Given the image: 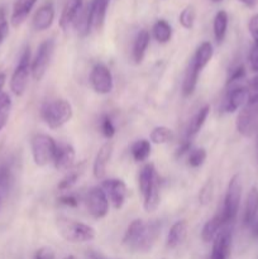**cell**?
<instances>
[{
  "label": "cell",
  "mask_w": 258,
  "mask_h": 259,
  "mask_svg": "<svg viewBox=\"0 0 258 259\" xmlns=\"http://www.w3.org/2000/svg\"><path fill=\"white\" fill-rule=\"evenodd\" d=\"M72 105L65 99L48 101L42 105L40 116L48 128L58 129L67 124L72 119Z\"/></svg>",
  "instance_id": "6da1fadb"
},
{
  "label": "cell",
  "mask_w": 258,
  "mask_h": 259,
  "mask_svg": "<svg viewBox=\"0 0 258 259\" xmlns=\"http://www.w3.org/2000/svg\"><path fill=\"white\" fill-rule=\"evenodd\" d=\"M58 233L68 243H88L95 239L96 232L93 227L68 218H58L56 222Z\"/></svg>",
  "instance_id": "7a4b0ae2"
},
{
  "label": "cell",
  "mask_w": 258,
  "mask_h": 259,
  "mask_svg": "<svg viewBox=\"0 0 258 259\" xmlns=\"http://www.w3.org/2000/svg\"><path fill=\"white\" fill-rule=\"evenodd\" d=\"M242 179H240L239 175H234L228 184L224 205H223V210L220 212L225 224L233 223L237 218L238 211H239L240 200H242Z\"/></svg>",
  "instance_id": "3957f363"
},
{
  "label": "cell",
  "mask_w": 258,
  "mask_h": 259,
  "mask_svg": "<svg viewBox=\"0 0 258 259\" xmlns=\"http://www.w3.org/2000/svg\"><path fill=\"white\" fill-rule=\"evenodd\" d=\"M57 143L48 134H35L30 141L33 161L38 167H45L53 162L57 152Z\"/></svg>",
  "instance_id": "277c9868"
},
{
  "label": "cell",
  "mask_w": 258,
  "mask_h": 259,
  "mask_svg": "<svg viewBox=\"0 0 258 259\" xmlns=\"http://www.w3.org/2000/svg\"><path fill=\"white\" fill-rule=\"evenodd\" d=\"M258 128V95L250 94L247 104L239 111L237 118V129L242 136L250 137Z\"/></svg>",
  "instance_id": "5b68a950"
},
{
  "label": "cell",
  "mask_w": 258,
  "mask_h": 259,
  "mask_svg": "<svg viewBox=\"0 0 258 259\" xmlns=\"http://www.w3.org/2000/svg\"><path fill=\"white\" fill-rule=\"evenodd\" d=\"M30 48L29 46L23 50L22 55H20L19 62H18L17 67H15L14 72H13L12 78H10V90L15 96H23L28 86V78H29L30 72Z\"/></svg>",
  "instance_id": "8992f818"
},
{
  "label": "cell",
  "mask_w": 258,
  "mask_h": 259,
  "mask_svg": "<svg viewBox=\"0 0 258 259\" xmlns=\"http://www.w3.org/2000/svg\"><path fill=\"white\" fill-rule=\"evenodd\" d=\"M55 52V40L52 38L43 40L38 47L35 57L33 58L32 65H30V72L34 80L40 81L43 76L47 72V68L50 67L51 60Z\"/></svg>",
  "instance_id": "52a82bcc"
},
{
  "label": "cell",
  "mask_w": 258,
  "mask_h": 259,
  "mask_svg": "<svg viewBox=\"0 0 258 259\" xmlns=\"http://www.w3.org/2000/svg\"><path fill=\"white\" fill-rule=\"evenodd\" d=\"M109 199L101 187H91L86 195V206L89 212L95 219H103L109 212Z\"/></svg>",
  "instance_id": "ba28073f"
},
{
  "label": "cell",
  "mask_w": 258,
  "mask_h": 259,
  "mask_svg": "<svg viewBox=\"0 0 258 259\" xmlns=\"http://www.w3.org/2000/svg\"><path fill=\"white\" fill-rule=\"evenodd\" d=\"M90 83L94 91L100 95L111 93L114 88L113 75L104 63H96L90 72Z\"/></svg>",
  "instance_id": "9c48e42d"
},
{
  "label": "cell",
  "mask_w": 258,
  "mask_h": 259,
  "mask_svg": "<svg viewBox=\"0 0 258 259\" xmlns=\"http://www.w3.org/2000/svg\"><path fill=\"white\" fill-rule=\"evenodd\" d=\"M101 189L105 191L109 202L113 205L114 209H121L125 204L126 196H128V189L123 180L120 179H109L103 181Z\"/></svg>",
  "instance_id": "30bf717a"
},
{
  "label": "cell",
  "mask_w": 258,
  "mask_h": 259,
  "mask_svg": "<svg viewBox=\"0 0 258 259\" xmlns=\"http://www.w3.org/2000/svg\"><path fill=\"white\" fill-rule=\"evenodd\" d=\"M249 96V88H247V86H235L228 93L223 109H224L225 113H235L247 104Z\"/></svg>",
  "instance_id": "8fae6325"
},
{
  "label": "cell",
  "mask_w": 258,
  "mask_h": 259,
  "mask_svg": "<svg viewBox=\"0 0 258 259\" xmlns=\"http://www.w3.org/2000/svg\"><path fill=\"white\" fill-rule=\"evenodd\" d=\"M230 252H232V232L227 228H223L212 240L210 259H229Z\"/></svg>",
  "instance_id": "7c38bea8"
},
{
  "label": "cell",
  "mask_w": 258,
  "mask_h": 259,
  "mask_svg": "<svg viewBox=\"0 0 258 259\" xmlns=\"http://www.w3.org/2000/svg\"><path fill=\"white\" fill-rule=\"evenodd\" d=\"M144 230H146V223L142 219H136L129 224L125 234L123 237V244L131 250L138 252L139 245L143 239Z\"/></svg>",
  "instance_id": "4fadbf2b"
},
{
  "label": "cell",
  "mask_w": 258,
  "mask_h": 259,
  "mask_svg": "<svg viewBox=\"0 0 258 259\" xmlns=\"http://www.w3.org/2000/svg\"><path fill=\"white\" fill-rule=\"evenodd\" d=\"M53 20H55V5L52 2H46L33 15L32 27L37 32H45L51 28Z\"/></svg>",
  "instance_id": "5bb4252c"
},
{
  "label": "cell",
  "mask_w": 258,
  "mask_h": 259,
  "mask_svg": "<svg viewBox=\"0 0 258 259\" xmlns=\"http://www.w3.org/2000/svg\"><path fill=\"white\" fill-rule=\"evenodd\" d=\"M109 4H110V0H93L90 3L88 10L91 29L99 30L103 28Z\"/></svg>",
  "instance_id": "9a60e30c"
},
{
  "label": "cell",
  "mask_w": 258,
  "mask_h": 259,
  "mask_svg": "<svg viewBox=\"0 0 258 259\" xmlns=\"http://www.w3.org/2000/svg\"><path fill=\"white\" fill-rule=\"evenodd\" d=\"M75 158L76 152L71 144H63V146L57 147V152H56L55 159H53V164L57 171L67 172L75 166Z\"/></svg>",
  "instance_id": "2e32d148"
},
{
  "label": "cell",
  "mask_w": 258,
  "mask_h": 259,
  "mask_svg": "<svg viewBox=\"0 0 258 259\" xmlns=\"http://www.w3.org/2000/svg\"><path fill=\"white\" fill-rule=\"evenodd\" d=\"M111 154H113V143L106 142L100 147L93 164L94 176L98 180H103L105 177L106 167H108L109 161H110Z\"/></svg>",
  "instance_id": "e0dca14e"
},
{
  "label": "cell",
  "mask_w": 258,
  "mask_h": 259,
  "mask_svg": "<svg viewBox=\"0 0 258 259\" xmlns=\"http://www.w3.org/2000/svg\"><path fill=\"white\" fill-rule=\"evenodd\" d=\"M82 0H68L63 7L62 13L60 17V27L62 30H67L71 25L75 24L78 14L82 10Z\"/></svg>",
  "instance_id": "ac0fdd59"
},
{
  "label": "cell",
  "mask_w": 258,
  "mask_h": 259,
  "mask_svg": "<svg viewBox=\"0 0 258 259\" xmlns=\"http://www.w3.org/2000/svg\"><path fill=\"white\" fill-rule=\"evenodd\" d=\"M258 214V187L253 186L248 191L247 199H245L244 212H243V222L245 225H253L257 219Z\"/></svg>",
  "instance_id": "d6986e66"
},
{
  "label": "cell",
  "mask_w": 258,
  "mask_h": 259,
  "mask_svg": "<svg viewBox=\"0 0 258 259\" xmlns=\"http://www.w3.org/2000/svg\"><path fill=\"white\" fill-rule=\"evenodd\" d=\"M35 3H37V0H15L14 7H13L12 18H10L13 27H19L27 19L28 15L32 12L33 7L35 5Z\"/></svg>",
  "instance_id": "ffe728a7"
},
{
  "label": "cell",
  "mask_w": 258,
  "mask_h": 259,
  "mask_svg": "<svg viewBox=\"0 0 258 259\" xmlns=\"http://www.w3.org/2000/svg\"><path fill=\"white\" fill-rule=\"evenodd\" d=\"M187 228H189V225H187L186 220H180V222L175 223L169 229L168 235H167V248L175 249L179 245H181L187 237Z\"/></svg>",
  "instance_id": "44dd1931"
},
{
  "label": "cell",
  "mask_w": 258,
  "mask_h": 259,
  "mask_svg": "<svg viewBox=\"0 0 258 259\" xmlns=\"http://www.w3.org/2000/svg\"><path fill=\"white\" fill-rule=\"evenodd\" d=\"M225 223L224 219H223L222 214L215 215L214 218H211L210 220H207L205 223V225L202 227L201 230V239L204 243H212V240L215 239L218 234L220 233V230L224 228Z\"/></svg>",
  "instance_id": "7402d4cb"
},
{
  "label": "cell",
  "mask_w": 258,
  "mask_h": 259,
  "mask_svg": "<svg viewBox=\"0 0 258 259\" xmlns=\"http://www.w3.org/2000/svg\"><path fill=\"white\" fill-rule=\"evenodd\" d=\"M159 234H161V225L158 222L153 220V222L146 224V230H144L143 239H142L141 245H139L138 252H148L152 249L156 240L158 239Z\"/></svg>",
  "instance_id": "603a6c76"
},
{
  "label": "cell",
  "mask_w": 258,
  "mask_h": 259,
  "mask_svg": "<svg viewBox=\"0 0 258 259\" xmlns=\"http://www.w3.org/2000/svg\"><path fill=\"white\" fill-rule=\"evenodd\" d=\"M200 73H201V71L196 67V65L192 61H190L186 73H185L184 82H182V95L185 98H189V96H191L194 94Z\"/></svg>",
  "instance_id": "cb8c5ba5"
},
{
  "label": "cell",
  "mask_w": 258,
  "mask_h": 259,
  "mask_svg": "<svg viewBox=\"0 0 258 259\" xmlns=\"http://www.w3.org/2000/svg\"><path fill=\"white\" fill-rule=\"evenodd\" d=\"M158 179L156 174V168H154L153 163H147L143 168L141 169V174H139L138 179V185H139V191H141L142 196H146L148 194V191L151 190V187L153 186V184L156 182V180Z\"/></svg>",
  "instance_id": "d4e9b609"
},
{
  "label": "cell",
  "mask_w": 258,
  "mask_h": 259,
  "mask_svg": "<svg viewBox=\"0 0 258 259\" xmlns=\"http://www.w3.org/2000/svg\"><path fill=\"white\" fill-rule=\"evenodd\" d=\"M149 40H151V35H149L148 30L142 29L137 34L133 45V60L136 63H141L143 61L147 50H148Z\"/></svg>",
  "instance_id": "484cf974"
},
{
  "label": "cell",
  "mask_w": 258,
  "mask_h": 259,
  "mask_svg": "<svg viewBox=\"0 0 258 259\" xmlns=\"http://www.w3.org/2000/svg\"><path fill=\"white\" fill-rule=\"evenodd\" d=\"M212 55H214V50H212V46L210 42H202L201 45L197 47L196 52H195L194 57L191 58L192 62L196 65V67L200 71L204 70L207 66V63L211 61Z\"/></svg>",
  "instance_id": "4316f807"
},
{
  "label": "cell",
  "mask_w": 258,
  "mask_h": 259,
  "mask_svg": "<svg viewBox=\"0 0 258 259\" xmlns=\"http://www.w3.org/2000/svg\"><path fill=\"white\" fill-rule=\"evenodd\" d=\"M85 164H86V162L82 161V162H80L78 164H75V166H73L70 171H67L66 176L63 177V179L60 181V184H58V186H57L58 190H60V191H66V190H70L71 187H72L73 185L78 181V179H80L81 175H82L83 169H85Z\"/></svg>",
  "instance_id": "83f0119b"
},
{
  "label": "cell",
  "mask_w": 258,
  "mask_h": 259,
  "mask_svg": "<svg viewBox=\"0 0 258 259\" xmlns=\"http://www.w3.org/2000/svg\"><path fill=\"white\" fill-rule=\"evenodd\" d=\"M228 22H229L228 13L225 12V10H219V12L217 13V15H215L214 23H212L214 37H215V40H217L218 45L223 43L225 35H227Z\"/></svg>",
  "instance_id": "f1b7e54d"
},
{
  "label": "cell",
  "mask_w": 258,
  "mask_h": 259,
  "mask_svg": "<svg viewBox=\"0 0 258 259\" xmlns=\"http://www.w3.org/2000/svg\"><path fill=\"white\" fill-rule=\"evenodd\" d=\"M151 141H147V139H139L134 142L131 147V154L136 162L147 161L151 156Z\"/></svg>",
  "instance_id": "f546056e"
},
{
  "label": "cell",
  "mask_w": 258,
  "mask_h": 259,
  "mask_svg": "<svg viewBox=\"0 0 258 259\" xmlns=\"http://www.w3.org/2000/svg\"><path fill=\"white\" fill-rule=\"evenodd\" d=\"M209 113H210V106L205 105L202 106L201 109H199V111L192 116V119L190 120V124H189V129H187V136H189V138H191V137L196 136V134L199 133L200 129L202 128V125H204L205 121H206L207 116H209Z\"/></svg>",
  "instance_id": "4dcf8cb0"
},
{
  "label": "cell",
  "mask_w": 258,
  "mask_h": 259,
  "mask_svg": "<svg viewBox=\"0 0 258 259\" xmlns=\"http://www.w3.org/2000/svg\"><path fill=\"white\" fill-rule=\"evenodd\" d=\"M143 207L147 212H154L159 206L161 202V195H159V180L157 179L153 186L148 191V194L143 197Z\"/></svg>",
  "instance_id": "1f68e13d"
},
{
  "label": "cell",
  "mask_w": 258,
  "mask_h": 259,
  "mask_svg": "<svg viewBox=\"0 0 258 259\" xmlns=\"http://www.w3.org/2000/svg\"><path fill=\"white\" fill-rule=\"evenodd\" d=\"M153 37L158 43H167L169 42L172 37V28L169 23L164 19H159L154 23L153 25Z\"/></svg>",
  "instance_id": "d6a6232c"
},
{
  "label": "cell",
  "mask_w": 258,
  "mask_h": 259,
  "mask_svg": "<svg viewBox=\"0 0 258 259\" xmlns=\"http://www.w3.org/2000/svg\"><path fill=\"white\" fill-rule=\"evenodd\" d=\"M174 138H175L174 132H172L169 128H167V126H163V125L153 128V131H152L151 134H149L151 143H154V144H166L168 143V142L174 141Z\"/></svg>",
  "instance_id": "836d02e7"
},
{
  "label": "cell",
  "mask_w": 258,
  "mask_h": 259,
  "mask_svg": "<svg viewBox=\"0 0 258 259\" xmlns=\"http://www.w3.org/2000/svg\"><path fill=\"white\" fill-rule=\"evenodd\" d=\"M12 111V99L8 94L0 96V132L5 128Z\"/></svg>",
  "instance_id": "e575fe53"
},
{
  "label": "cell",
  "mask_w": 258,
  "mask_h": 259,
  "mask_svg": "<svg viewBox=\"0 0 258 259\" xmlns=\"http://www.w3.org/2000/svg\"><path fill=\"white\" fill-rule=\"evenodd\" d=\"M195 19H196V9H195L194 5L189 4L187 7H185L182 9V12L180 13V24L185 28V29H191L195 24Z\"/></svg>",
  "instance_id": "d590c367"
},
{
  "label": "cell",
  "mask_w": 258,
  "mask_h": 259,
  "mask_svg": "<svg viewBox=\"0 0 258 259\" xmlns=\"http://www.w3.org/2000/svg\"><path fill=\"white\" fill-rule=\"evenodd\" d=\"M205 159H206V151L205 148H196L192 149L189 153V158H187V164L192 168H197L204 164Z\"/></svg>",
  "instance_id": "8d00e7d4"
},
{
  "label": "cell",
  "mask_w": 258,
  "mask_h": 259,
  "mask_svg": "<svg viewBox=\"0 0 258 259\" xmlns=\"http://www.w3.org/2000/svg\"><path fill=\"white\" fill-rule=\"evenodd\" d=\"M212 197H214V184H212L211 180L206 182L204 186L201 187L199 192V201L201 205H207L212 201Z\"/></svg>",
  "instance_id": "74e56055"
},
{
  "label": "cell",
  "mask_w": 258,
  "mask_h": 259,
  "mask_svg": "<svg viewBox=\"0 0 258 259\" xmlns=\"http://www.w3.org/2000/svg\"><path fill=\"white\" fill-rule=\"evenodd\" d=\"M100 129H101V133L105 138L111 139L114 136H115V126H114L113 120L109 115H104L101 118L100 121Z\"/></svg>",
  "instance_id": "f35d334b"
},
{
  "label": "cell",
  "mask_w": 258,
  "mask_h": 259,
  "mask_svg": "<svg viewBox=\"0 0 258 259\" xmlns=\"http://www.w3.org/2000/svg\"><path fill=\"white\" fill-rule=\"evenodd\" d=\"M10 184H12V174H10L9 167L3 166L0 168V190L5 196L10 189Z\"/></svg>",
  "instance_id": "ab89813d"
},
{
  "label": "cell",
  "mask_w": 258,
  "mask_h": 259,
  "mask_svg": "<svg viewBox=\"0 0 258 259\" xmlns=\"http://www.w3.org/2000/svg\"><path fill=\"white\" fill-rule=\"evenodd\" d=\"M8 34H9V23H8L5 9L2 7L0 8V46L7 39Z\"/></svg>",
  "instance_id": "60d3db41"
},
{
  "label": "cell",
  "mask_w": 258,
  "mask_h": 259,
  "mask_svg": "<svg viewBox=\"0 0 258 259\" xmlns=\"http://www.w3.org/2000/svg\"><path fill=\"white\" fill-rule=\"evenodd\" d=\"M245 77V68L244 66H238V67H235L234 70L232 71V73H230L229 78H228L227 81V85L228 86H233L235 85L237 82H239V81L244 80Z\"/></svg>",
  "instance_id": "b9f144b4"
},
{
  "label": "cell",
  "mask_w": 258,
  "mask_h": 259,
  "mask_svg": "<svg viewBox=\"0 0 258 259\" xmlns=\"http://www.w3.org/2000/svg\"><path fill=\"white\" fill-rule=\"evenodd\" d=\"M249 63L250 68L255 73V78H258V40H254L249 51Z\"/></svg>",
  "instance_id": "7bdbcfd3"
},
{
  "label": "cell",
  "mask_w": 258,
  "mask_h": 259,
  "mask_svg": "<svg viewBox=\"0 0 258 259\" xmlns=\"http://www.w3.org/2000/svg\"><path fill=\"white\" fill-rule=\"evenodd\" d=\"M55 250L51 247H42L35 252L33 259H55Z\"/></svg>",
  "instance_id": "ee69618b"
},
{
  "label": "cell",
  "mask_w": 258,
  "mask_h": 259,
  "mask_svg": "<svg viewBox=\"0 0 258 259\" xmlns=\"http://www.w3.org/2000/svg\"><path fill=\"white\" fill-rule=\"evenodd\" d=\"M60 204L65 205V206H70V207H76L78 205V200L75 195L72 194H65L62 196L58 197L57 200Z\"/></svg>",
  "instance_id": "f6af8a7d"
},
{
  "label": "cell",
  "mask_w": 258,
  "mask_h": 259,
  "mask_svg": "<svg viewBox=\"0 0 258 259\" xmlns=\"http://www.w3.org/2000/svg\"><path fill=\"white\" fill-rule=\"evenodd\" d=\"M248 29H249V33L252 34L253 39L258 40V14H254L249 19V23H248Z\"/></svg>",
  "instance_id": "bcb514c9"
},
{
  "label": "cell",
  "mask_w": 258,
  "mask_h": 259,
  "mask_svg": "<svg viewBox=\"0 0 258 259\" xmlns=\"http://www.w3.org/2000/svg\"><path fill=\"white\" fill-rule=\"evenodd\" d=\"M190 149H191V141H190V138L185 139V141L181 142V144L179 146V148H177L176 151V158H181L184 154H186L187 152L190 153Z\"/></svg>",
  "instance_id": "7dc6e473"
},
{
  "label": "cell",
  "mask_w": 258,
  "mask_h": 259,
  "mask_svg": "<svg viewBox=\"0 0 258 259\" xmlns=\"http://www.w3.org/2000/svg\"><path fill=\"white\" fill-rule=\"evenodd\" d=\"M239 2L248 8H254L258 5V0H239Z\"/></svg>",
  "instance_id": "c3c4849f"
},
{
  "label": "cell",
  "mask_w": 258,
  "mask_h": 259,
  "mask_svg": "<svg viewBox=\"0 0 258 259\" xmlns=\"http://www.w3.org/2000/svg\"><path fill=\"white\" fill-rule=\"evenodd\" d=\"M90 258L91 259H110V258L105 257V255L100 254V253H98V252H91L90 253Z\"/></svg>",
  "instance_id": "681fc988"
},
{
  "label": "cell",
  "mask_w": 258,
  "mask_h": 259,
  "mask_svg": "<svg viewBox=\"0 0 258 259\" xmlns=\"http://www.w3.org/2000/svg\"><path fill=\"white\" fill-rule=\"evenodd\" d=\"M5 80H7V76H5V73H0V93H2L3 88H4L5 85Z\"/></svg>",
  "instance_id": "f907efd6"
},
{
  "label": "cell",
  "mask_w": 258,
  "mask_h": 259,
  "mask_svg": "<svg viewBox=\"0 0 258 259\" xmlns=\"http://www.w3.org/2000/svg\"><path fill=\"white\" fill-rule=\"evenodd\" d=\"M253 225H254V234L258 235V222L253 223Z\"/></svg>",
  "instance_id": "816d5d0a"
},
{
  "label": "cell",
  "mask_w": 258,
  "mask_h": 259,
  "mask_svg": "<svg viewBox=\"0 0 258 259\" xmlns=\"http://www.w3.org/2000/svg\"><path fill=\"white\" fill-rule=\"evenodd\" d=\"M4 197H5V195L3 194V191L0 190V205H2V201H3V199H4Z\"/></svg>",
  "instance_id": "f5cc1de1"
},
{
  "label": "cell",
  "mask_w": 258,
  "mask_h": 259,
  "mask_svg": "<svg viewBox=\"0 0 258 259\" xmlns=\"http://www.w3.org/2000/svg\"><path fill=\"white\" fill-rule=\"evenodd\" d=\"M62 259H77L75 257V255H67V257H65V258H62Z\"/></svg>",
  "instance_id": "db71d44e"
},
{
  "label": "cell",
  "mask_w": 258,
  "mask_h": 259,
  "mask_svg": "<svg viewBox=\"0 0 258 259\" xmlns=\"http://www.w3.org/2000/svg\"><path fill=\"white\" fill-rule=\"evenodd\" d=\"M211 2H214V3H220V2H223V0H211Z\"/></svg>",
  "instance_id": "11a10c76"
},
{
  "label": "cell",
  "mask_w": 258,
  "mask_h": 259,
  "mask_svg": "<svg viewBox=\"0 0 258 259\" xmlns=\"http://www.w3.org/2000/svg\"><path fill=\"white\" fill-rule=\"evenodd\" d=\"M161 259H167V258H161Z\"/></svg>",
  "instance_id": "9f6ffc18"
}]
</instances>
